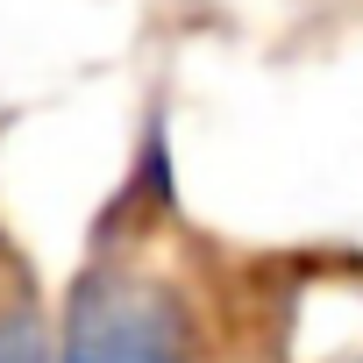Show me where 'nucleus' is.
<instances>
[{
  "label": "nucleus",
  "mask_w": 363,
  "mask_h": 363,
  "mask_svg": "<svg viewBox=\"0 0 363 363\" xmlns=\"http://www.w3.org/2000/svg\"><path fill=\"white\" fill-rule=\"evenodd\" d=\"M57 363H193L186 320L157 285L135 278H93L65 320Z\"/></svg>",
  "instance_id": "obj_1"
},
{
  "label": "nucleus",
  "mask_w": 363,
  "mask_h": 363,
  "mask_svg": "<svg viewBox=\"0 0 363 363\" xmlns=\"http://www.w3.org/2000/svg\"><path fill=\"white\" fill-rule=\"evenodd\" d=\"M0 363H57V342H50L36 306H8L0 313Z\"/></svg>",
  "instance_id": "obj_2"
},
{
  "label": "nucleus",
  "mask_w": 363,
  "mask_h": 363,
  "mask_svg": "<svg viewBox=\"0 0 363 363\" xmlns=\"http://www.w3.org/2000/svg\"><path fill=\"white\" fill-rule=\"evenodd\" d=\"M356 363H363V356H356Z\"/></svg>",
  "instance_id": "obj_3"
}]
</instances>
